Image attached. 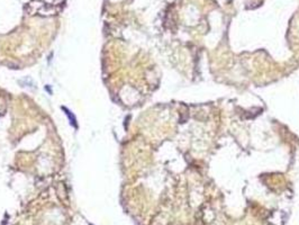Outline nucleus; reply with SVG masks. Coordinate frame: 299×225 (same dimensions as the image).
Here are the masks:
<instances>
[{"instance_id":"obj_1","label":"nucleus","mask_w":299,"mask_h":225,"mask_svg":"<svg viewBox=\"0 0 299 225\" xmlns=\"http://www.w3.org/2000/svg\"><path fill=\"white\" fill-rule=\"evenodd\" d=\"M63 110H65V111H66V115L69 116V118H70V121H72L73 126H74V127H77V119H75V117H74V116L72 115V114H71V111H70V110H68V109H66L65 107H63Z\"/></svg>"}]
</instances>
